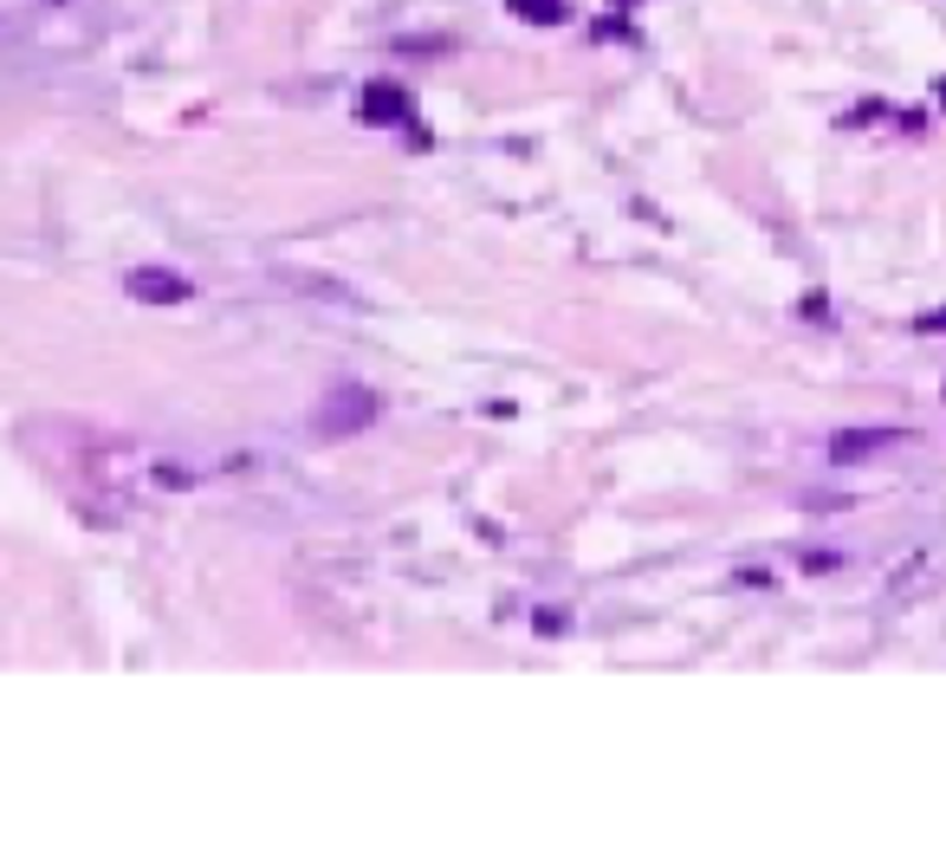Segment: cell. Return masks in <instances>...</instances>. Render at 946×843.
I'll use <instances>...</instances> for the list:
<instances>
[{
	"instance_id": "1",
	"label": "cell",
	"mask_w": 946,
	"mask_h": 843,
	"mask_svg": "<svg viewBox=\"0 0 946 843\" xmlns=\"http://www.w3.org/2000/svg\"><path fill=\"white\" fill-rule=\"evenodd\" d=\"M895 442H908V435H902V428H856V435H836V460L882 455V448H895Z\"/></svg>"
},
{
	"instance_id": "2",
	"label": "cell",
	"mask_w": 946,
	"mask_h": 843,
	"mask_svg": "<svg viewBox=\"0 0 946 843\" xmlns=\"http://www.w3.org/2000/svg\"><path fill=\"white\" fill-rule=\"evenodd\" d=\"M130 292H143V299H189V286H182V279H169V272H137V279H130Z\"/></svg>"
},
{
	"instance_id": "3",
	"label": "cell",
	"mask_w": 946,
	"mask_h": 843,
	"mask_svg": "<svg viewBox=\"0 0 946 843\" xmlns=\"http://www.w3.org/2000/svg\"><path fill=\"white\" fill-rule=\"evenodd\" d=\"M927 325H934V331H946V311H934V318H927Z\"/></svg>"
},
{
	"instance_id": "4",
	"label": "cell",
	"mask_w": 946,
	"mask_h": 843,
	"mask_svg": "<svg viewBox=\"0 0 946 843\" xmlns=\"http://www.w3.org/2000/svg\"><path fill=\"white\" fill-rule=\"evenodd\" d=\"M940 98H946V85H940Z\"/></svg>"
}]
</instances>
